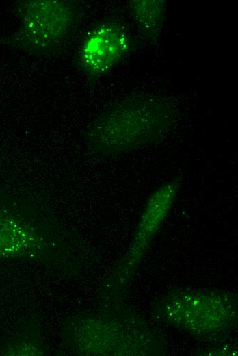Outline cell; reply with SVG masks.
Instances as JSON below:
<instances>
[{
	"instance_id": "5",
	"label": "cell",
	"mask_w": 238,
	"mask_h": 356,
	"mask_svg": "<svg viewBox=\"0 0 238 356\" xmlns=\"http://www.w3.org/2000/svg\"><path fill=\"white\" fill-rule=\"evenodd\" d=\"M34 234L13 216L0 212V257L22 255L34 244Z\"/></svg>"
},
{
	"instance_id": "1",
	"label": "cell",
	"mask_w": 238,
	"mask_h": 356,
	"mask_svg": "<svg viewBox=\"0 0 238 356\" xmlns=\"http://www.w3.org/2000/svg\"><path fill=\"white\" fill-rule=\"evenodd\" d=\"M169 107L155 101L127 99L92 125L88 145L96 153L111 154L142 147L166 133L172 120Z\"/></svg>"
},
{
	"instance_id": "3",
	"label": "cell",
	"mask_w": 238,
	"mask_h": 356,
	"mask_svg": "<svg viewBox=\"0 0 238 356\" xmlns=\"http://www.w3.org/2000/svg\"><path fill=\"white\" fill-rule=\"evenodd\" d=\"M131 40L124 27L108 21L98 25L82 42L77 55L81 70L89 77L109 73L129 53Z\"/></svg>"
},
{
	"instance_id": "6",
	"label": "cell",
	"mask_w": 238,
	"mask_h": 356,
	"mask_svg": "<svg viewBox=\"0 0 238 356\" xmlns=\"http://www.w3.org/2000/svg\"><path fill=\"white\" fill-rule=\"evenodd\" d=\"M129 8L134 20L144 33L148 36H158L164 17V1H131Z\"/></svg>"
},
{
	"instance_id": "4",
	"label": "cell",
	"mask_w": 238,
	"mask_h": 356,
	"mask_svg": "<svg viewBox=\"0 0 238 356\" xmlns=\"http://www.w3.org/2000/svg\"><path fill=\"white\" fill-rule=\"evenodd\" d=\"M178 188L179 181L172 180L158 188L152 194L140 221L134 250L141 252L147 247L172 206Z\"/></svg>"
},
{
	"instance_id": "2",
	"label": "cell",
	"mask_w": 238,
	"mask_h": 356,
	"mask_svg": "<svg viewBox=\"0 0 238 356\" xmlns=\"http://www.w3.org/2000/svg\"><path fill=\"white\" fill-rule=\"evenodd\" d=\"M16 31L1 42L35 55L58 51L77 29L81 12L71 0H20L14 5Z\"/></svg>"
}]
</instances>
